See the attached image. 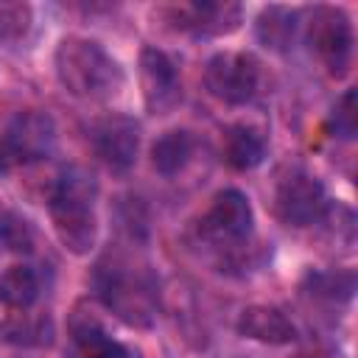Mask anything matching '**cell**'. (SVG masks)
<instances>
[{"instance_id": "6", "label": "cell", "mask_w": 358, "mask_h": 358, "mask_svg": "<svg viewBox=\"0 0 358 358\" xmlns=\"http://www.w3.org/2000/svg\"><path fill=\"white\" fill-rule=\"evenodd\" d=\"M327 210V196L324 187L316 176L308 171H291L288 176L280 179L277 185V213L285 224L294 227H308L319 221Z\"/></svg>"}, {"instance_id": "4", "label": "cell", "mask_w": 358, "mask_h": 358, "mask_svg": "<svg viewBox=\"0 0 358 358\" xmlns=\"http://www.w3.org/2000/svg\"><path fill=\"white\" fill-rule=\"evenodd\" d=\"M308 42L324 62L327 73L341 78L352 62V25L341 8L322 6L308 22Z\"/></svg>"}, {"instance_id": "1", "label": "cell", "mask_w": 358, "mask_h": 358, "mask_svg": "<svg viewBox=\"0 0 358 358\" xmlns=\"http://www.w3.org/2000/svg\"><path fill=\"white\" fill-rule=\"evenodd\" d=\"M56 76L62 87L87 101H109L123 87L120 64L92 39L67 36L56 48Z\"/></svg>"}, {"instance_id": "15", "label": "cell", "mask_w": 358, "mask_h": 358, "mask_svg": "<svg viewBox=\"0 0 358 358\" xmlns=\"http://www.w3.org/2000/svg\"><path fill=\"white\" fill-rule=\"evenodd\" d=\"M39 294V280L28 266H8L0 274V302L14 310H25Z\"/></svg>"}, {"instance_id": "12", "label": "cell", "mask_w": 358, "mask_h": 358, "mask_svg": "<svg viewBox=\"0 0 358 358\" xmlns=\"http://www.w3.org/2000/svg\"><path fill=\"white\" fill-rule=\"evenodd\" d=\"M238 333L263 344H291L296 338V327L288 316L268 305H252L238 316Z\"/></svg>"}, {"instance_id": "19", "label": "cell", "mask_w": 358, "mask_h": 358, "mask_svg": "<svg viewBox=\"0 0 358 358\" xmlns=\"http://www.w3.org/2000/svg\"><path fill=\"white\" fill-rule=\"evenodd\" d=\"M31 25V6L25 3H3L0 6V36L3 39H20L25 36Z\"/></svg>"}, {"instance_id": "3", "label": "cell", "mask_w": 358, "mask_h": 358, "mask_svg": "<svg viewBox=\"0 0 358 358\" xmlns=\"http://www.w3.org/2000/svg\"><path fill=\"white\" fill-rule=\"evenodd\" d=\"M95 282H98V294L106 302V308L115 310L123 322L134 327L154 324V316H157L154 291L140 274L129 271L126 266L112 263V266H98Z\"/></svg>"}, {"instance_id": "11", "label": "cell", "mask_w": 358, "mask_h": 358, "mask_svg": "<svg viewBox=\"0 0 358 358\" xmlns=\"http://www.w3.org/2000/svg\"><path fill=\"white\" fill-rule=\"evenodd\" d=\"M171 20L182 31H193L201 36H221L238 28L241 6L238 3H182L168 8Z\"/></svg>"}, {"instance_id": "5", "label": "cell", "mask_w": 358, "mask_h": 358, "mask_svg": "<svg viewBox=\"0 0 358 358\" xmlns=\"http://www.w3.org/2000/svg\"><path fill=\"white\" fill-rule=\"evenodd\" d=\"M204 84L224 103H246L260 90V62L249 53H215L207 62Z\"/></svg>"}, {"instance_id": "16", "label": "cell", "mask_w": 358, "mask_h": 358, "mask_svg": "<svg viewBox=\"0 0 358 358\" xmlns=\"http://www.w3.org/2000/svg\"><path fill=\"white\" fill-rule=\"evenodd\" d=\"M257 39L271 50H285L294 39V11L282 6H268L257 17Z\"/></svg>"}, {"instance_id": "18", "label": "cell", "mask_w": 358, "mask_h": 358, "mask_svg": "<svg viewBox=\"0 0 358 358\" xmlns=\"http://www.w3.org/2000/svg\"><path fill=\"white\" fill-rule=\"evenodd\" d=\"M330 129L336 137L341 140H350L355 137V129H358V109H355V90H347L341 95V101L336 103L333 109V117H330Z\"/></svg>"}, {"instance_id": "14", "label": "cell", "mask_w": 358, "mask_h": 358, "mask_svg": "<svg viewBox=\"0 0 358 358\" xmlns=\"http://www.w3.org/2000/svg\"><path fill=\"white\" fill-rule=\"evenodd\" d=\"M190 154H193V137H190L187 131H179V129L165 131V134L151 145V162H154V168H157L159 173H165V176H173L176 171H182V168L187 165Z\"/></svg>"}, {"instance_id": "22", "label": "cell", "mask_w": 358, "mask_h": 358, "mask_svg": "<svg viewBox=\"0 0 358 358\" xmlns=\"http://www.w3.org/2000/svg\"><path fill=\"white\" fill-rule=\"evenodd\" d=\"M0 232H3V224H0Z\"/></svg>"}, {"instance_id": "20", "label": "cell", "mask_w": 358, "mask_h": 358, "mask_svg": "<svg viewBox=\"0 0 358 358\" xmlns=\"http://www.w3.org/2000/svg\"><path fill=\"white\" fill-rule=\"evenodd\" d=\"M310 285H313V294L319 296H350L352 294V274H316L310 277Z\"/></svg>"}, {"instance_id": "9", "label": "cell", "mask_w": 358, "mask_h": 358, "mask_svg": "<svg viewBox=\"0 0 358 358\" xmlns=\"http://www.w3.org/2000/svg\"><path fill=\"white\" fill-rule=\"evenodd\" d=\"M92 143L98 157L115 168V171H126L134 165L137 157V145H140V134H137V123L126 115H112L103 117L95 131H92Z\"/></svg>"}, {"instance_id": "8", "label": "cell", "mask_w": 358, "mask_h": 358, "mask_svg": "<svg viewBox=\"0 0 358 358\" xmlns=\"http://www.w3.org/2000/svg\"><path fill=\"white\" fill-rule=\"evenodd\" d=\"M252 224H255L252 204L241 190H221L213 199L207 215L201 218L204 235L218 243H238L249 238Z\"/></svg>"}, {"instance_id": "7", "label": "cell", "mask_w": 358, "mask_h": 358, "mask_svg": "<svg viewBox=\"0 0 358 358\" xmlns=\"http://www.w3.org/2000/svg\"><path fill=\"white\" fill-rule=\"evenodd\" d=\"M140 84H143L145 109L151 115H165L179 103L182 84L176 64L157 48H143L140 53Z\"/></svg>"}, {"instance_id": "21", "label": "cell", "mask_w": 358, "mask_h": 358, "mask_svg": "<svg viewBox=\"0 0 358 358\" xmlns=\"http://www.w3.org/2000/svg\"><path fill=\"white\" fill-rule=\"evenodd\" d=\"M17 165V159H14V151H11V145H8V137H6V131L0 134V171H8V168H14Z\"/></svg>"}, {"instance_id": "17", "label": "cell", "mask_w": 358, "mask_h": 358, "mask_svg": "<svg viewBox=\"0 0 358 358\" xmlns=\"http://www.w3.org/2000/svg\"><path fill=\"white\" fill-rule=\"evenodd\" d=\"M76 344L81 358H134L129 347L106 336L103 327H98L95 322L76 324Z\"/></svg>"}, {"instance_id": "10", "label": "cell", "mask_w": 358, "mask_h": 358, "mask_svg": "<svg viewBox=\"0 0 358 358\" xmlns=\"http://www.w3.org/2000/svg\"><path fill=\"white\" fill-rule=\"evenodd\" d=\"M6 137H8V145H11L17 162H34V159H42L45 154H50V148L56 143V126L45 112L28 109L11 120Z\"/></svg>"}, {"instance_id": "13", "label": "cell", "mask_w": 358, "mask_h": 358, "mask_svg": "<svg viewBox=\"0 0 358 358\" xmlns=\"http://www.w3.org/2000/svg\"><path fill=\"white\" fill-rule=\"evenodd\" d=\"M266 157V140L252 126H232L224 134V159L235 171H252Z\"/></svg>"}, {"instance_id": "2", "label": "cell", "mask_w": 358, "mask_h": 358, "mask_svg": "<svg viewBox=\"0 0 358 358\" xmlns=\"http://www.w3.org/2000/svg\"><path fill=\"white\" fill-rule=\"evenodd\" d=\"M95 179L90 171L73 165L59 176V185L50 196V221L56 238L73 255H87L98 238L95 221Z\"/></svg>"}]
</instances>
